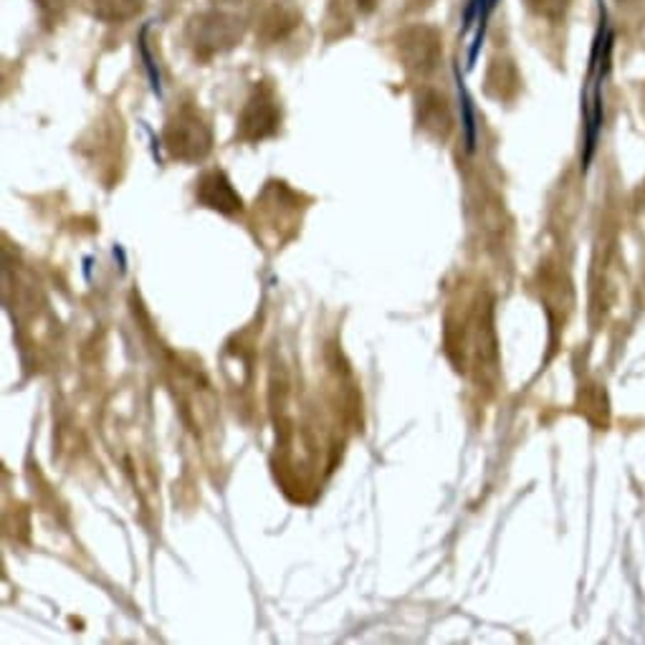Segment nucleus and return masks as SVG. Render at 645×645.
<instances>
[{
	"label": "nucleus",
	"instance_id": "9",
	"mask_svg": "<svg viewBox=\"0 0 645 645\" xmlns=\"http://www.w3.org/2000/svg\"><path fill=\"white\" fill-rule=\"evenodd\" d=\"M39 3H41L43 11H49V8L51 11H56V8L64 6V0H39Z\"/></svg>",
	"mask_w": 645,
	"mask_h": 645
},
{
	"label": "nucleus",
	"instance_id": "10",
	"mask_svg": "<svg viewBox=\"0 0 645 645\" xmlns=\"http://www.w3.org/2000/svg\"><path fill=\"white\" fill-rule=\"evenodd\" d=\"M621 6H633V3H645V0H617Z\"/></svg>",
	"mask_w": 645,
	"mask_h": 645
},
{
	"label": "nucleus",
	"instance_id": "1",
	"mask_svg": "<svg viewBox=\"0 0 645 645\" xmlns=\"http://www.w3.org/2000/svg\"><path fill=\"white\" fill-rule=\"evenodd\" d=\"M167 147L178 157H202L210 147L208 127L193 112H183L167 127Z\"/></svg>",
	"mask_w": 645,
	"mask_h": 645
},
{
	"label": "nucleus",
	"instance_id": "3",
	"mask_svg": "<svg viewBox=\"0 0 645 645\" xmlns=\"http://www.w3.org/2000/svg\"><path fill=\"white\" fill-rule=\"evenodd\" d=\"M279 125V114L273 107V100L269 92H256L253 100L249 102L243 114V137L249 139H261L269 137Z\"/></svg>",
	"mask_w": 645,
	"mask_h": 645
},
{
	"label": "nucleus",
	"instance_id": "4",
	"mask_svg": "<svg viewBox=\"0 0 645 645\" xmlns=\"http://www.w3.org/2000/svg\"><path fill=\"white\" fill-rule=\"evenodd\" d=\"M145 8V0H92V13L104 23H125Z\"/></svg>",
	"mask_w": 645,
	"mask_h": 645
},
{
	"label": "nucleus",
	"instance_id": "8",
	"mask_svg": "<svg viewBox=\"0 0 645 645\" xmlns=\"http://www.w3.org/2000/svg\"><path fill=\"white\" fill-rule=\"evenodd\" d=\"M527 6L532 8L534 13L544 15V19H562L564 11H568L570 0H527Z\"/></svg>",
	"mask_w": 645,
	"mask_h": 645
},
{
	"label": "nucleus",
	"instance_id": "6",
	"mask_svg": "<svg viewBox=\"0 0 645 645\" xmlns=\"http://www.w3.org/2000/svg\"><path fill=\"white\" fill-rule=\"evenodd\" d=\"M297 23H299V15L291 11V8L277 3V6H271L267 13H263L261 31L267 33L269 39H281V37H287V33L294 29Z\"/></svg>",
	"mask_w": 645,
	"mask_h": 645
},
{
	"label": "nucleus",
	"instance_id": "7",
	"mask_svg": "<svg viewBox=\"0 0 645 645\" xmlns=\"http://www.w3.org/2000/svg\"><path fill=\"white\" fill-rule=\"evenodd\" d=\"M458 92H461V112H464V127H466V147L474 149V145H476V119H474V110H471V96H468L461 79H458Z\"/></svg>",
	"mask_w": 645,
	"mask_h": 645
},
{
	"label": "nucleus",
	"instance_id": "2",
	"mask_svg": "<svg viewBox=\"0 0 645 645\" xmlns=\"http://www.w3.org/2000/svg\"><path fill=\"white\" fill-rule=\"evenodd\" d=\"M238 37H241V21L233 19V15L214 11L198 15V19L193 21V41H196L198 51L228 49L233 46Z\"/></svg>",
	"mask_w": 645,
	"mask_h": 645
},
{
	"label": "nucleus",
	"instance_id": "5",
	"mask_svg": "<svg viewBox=\"0 0 645 645\" xmlns=\"http://www.w3.org/2000/svg\"><path fill=\"white\" fill-rule=\"evenodd\" d=\"M202 200L210 202V208L220 210H236L241 208V200L236 198V193L220 173H210L206 180H202Z\"/></svg>",
	"mask_w": 645,
	"mask_h": 645
}]
</instances>
